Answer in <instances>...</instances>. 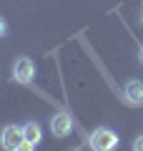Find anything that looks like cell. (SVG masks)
I'll use <instances>...</instances> for the list:
<instances>
[{"label": "cell", "instance_id": "9c48e42d", "mask_svg": "<svg viewBox=\"0 0 143 151\" xmlns=\"http://www.w3.org/2000/svg\"><path fill=\"white\" fill-rule=\"evenodd\" d=\"M138 60H141V63H143V43L138 45Z\"/></svg>", "mask_w": 143, "mask_h": 151}, {"label": "cell", "instance_id": "6da1fadb", "mask_svg": "<svg viewBox=\"0 0 143 151\" xmlns=\"http://www.w3.org/2000/svg\"><path fill=\"white\" fill-rule=\"evenodd\" d=\"M118 134L113 129H108V126H98V129H93L90 131V136H88V146L93 151H113L118 146Z\"/></svg>", "mask_w": 143, "mask_h": 151}, {"label": "cell", "instance_id": "3957f363", "mask_svg": "<svg viewBox=\"0 0 143 151\" xmlns=\"http://www.w3.org/2000/svg\"><path fill=\"white\" fill-rule=\"evenodd\" d=\"M50 134L55 136V139H65V136L73 134V116H70L68 111H58L50 116Z\"/></svg>", "mask_w": 143, "mask_h": 151}, {"label": "cell", "instance_id": "7a4b0ae2", "mask_svg": "<svg viewBox=\"0 0 143 151\" xmlns=\"http://www.w3.org/2000/svg\"><path fill=\"white\" fill-rule=\"evenodd\" d=\"M0 146L5 151H20L23 149V126L8 124L0 131Z\"/></svg>", "mask_w": 143, "mask_h": 151}, {"label": "cell", "instance_id": "52a82bcc", "mask_svg": "<svg viewBox=\"0 0 143 151\" xmlns=\"http://www.w3.org/2000/svg\"><path fill=\"white\" fill-rule=\"evenodd\" d=\"M5 35H8V20H5L3 15H0V40H3Z\"/></svg>", "mask_w": 143, "mask_h": 151}, {"label": "cell", "instance_id": "277c9868", "mask_svg": "<svg viewBox=\"0 0 143 151\" xmlns=\"http://www.w3.org/2000/svg\"><path fill=\"white\" fill-rule=\"evenodd\" d=\"M13 81L15 83H23V86H28V83H33V78H35V63H33L30 58H18L15 63H13Z\"/></svg>", "mask_w": 143, "mask_h": 151}, {"label": "cell", "instance_id": "ba28073f", "mask_svg": "<svg viewBox=\"0 0 143 151\" xmlns=\"http://www.w3.org/2000/svg\"><path fill=\"white\" fill-rule=\"evenodd\" d=\"M131 146H133V151H143V134H141V136H136Z\"/></svg>", "mask_w": 143, "mask_h": 151}, {"label": "cell", "instance_id": "5b68a950", "mask_svg": "<svg viewBox=\"0 0 143 151\" xmlns=\"http://www.w3.org/2000/svg\"><path fill=\"white\" fill-rule=\"evenodd\" d=\"M43 141V126L38 121H25L23 124V149L33 151L35 146H40Z\"/></svg>", "mask_w": 143, "mask_h": 151}, {"label": "cell", "instance_id": "30bf717a", "mask_svg": "<svg viewBox=\"0 0 143 151\" xmlns=\"http://www.w3.org/2000/svg\"><path fill=\"white\" fill-rule=\"evenodd\" d=\"M141 23H143V8H141Z\"/></svg>", "mask_w": 143, "mask_h": 151}, {"label": "cell", "instance_id": "8992f818", "mask_svg": "<svg viewBox=\"0 0 143 151\" xmlns=\"http://www.w3.org/2000/svg\"><path fill=\"white\" fill-rule=\"evenodd\" d=\"M123 96H126L131 103H136V106H143V81H138V78L126 81V86H123Z\"/></svg>", "mask_w": 143, "mask_h": 151}]
</instances>
